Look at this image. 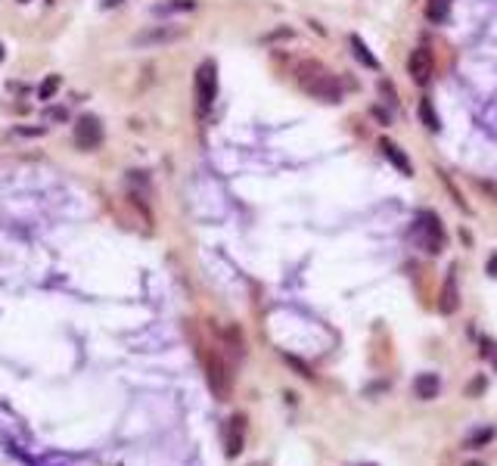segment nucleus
I'll use <instances>...</instances> for the list:
<instances>
[{
    "label": "nucleus",
    "instance_id": "nucleus-9",
    "mask_svg": "<svg viewBox=\"0 0 497 466\" xmlns=\"http://www.w3.org/2000/svg\"><path fill=\"white\" fill-rule=\"evenodd\" d=\"M184 31L181 29H149V31H140V35L134 38L137 47H152V44H168V41H177Z\"/></svg>",
    "mask_w": 497,
    "mask_h": 466
},
{
    "label": "nucleus",
    "instance_id": "nucleus-14",
    "mask_svg": "<svg viewBox=\"0 0 497 466\" xmlns=\"http://www.w3.org/2000/svg\"><path fill=\"white\" fill-rule=\"evenodd\" d=\"M420 118H423V124H426L429 131H439L441 128L439 115H435V109H432V99H420Z\"/></svg>",
    "mask_w": 497,
    "mask_h": 466
},
{
    "label": "nucleus",
    "instance_id": "nucleus-16",
    "mask_svg": "<svg viewBox=\"0 0 497 466\" xmlns=\"http://www.w3.org/2000/svg\"><path fill=\"white\" fill-rule=\"evenodd\" d=\"M491 435H494V429H482V432H475L473 444H485V442H491Z\"/></svg>",
    "mask_w": 497,
    "mask_h": 466
},
{
    "label": "nucleus",
    "instance_id": "nucleus-23",
    "mask_svg": "<svg viewBox=\"0 0 497 466\" xmlns=\"http://www.w3.org/2000/svg\"><path fill=\"white\" fill-rule=\"evenodd\" d=\"M367 466H373V463H367Z\"/></svg>",
    "mask_w": 497,
    "mask_h": 466
},
{
    "label": "nucleus",
    "instance_id": "nucleus-2",
    "mask_svg": "<svg viewBox=\"0 0 497 466\" xmlns=\"http://www.w3.org/2000/svg\"><path fill=\"white\" fill-rule=\"evenodd\" d=\"M410 236H414V243L420 246L423 252H429V255H439L441 249H445V230H441V221L435 211H420L414 221V227H410Z\"/></svg>",
    "mask_w": 497,
    "mask_h": 466
},
{
    "label": "nucleus",
    "instance_id": "nucleus-18",
    "mask_svg": "<svg viewBox=\"0 0 497 466\" xmlns=\"http://www.w3.org/2000/svg\"><path fill=\"white\" fill-rule=\"evenodd\" d=\"M485 355H494V367H497V345L494 342H485Z\"/></svg>",
    "mask_w": 497,
    "mask_h": 466
},
{
    "label": "nucleus",
    "instance_id": "nucleus-8",
    "mask_svg": "<svg viewBox=\"0 0 497 466\" xmlns=\"http://www.w3.org/2000/svg\"><path fill=\"white\" fill-rule=\"evenodd\" d=\"M414 392H416L420 401H432V398H439V392H441L439 373H420V376L414 379Z\"/></svg>",
    "mask_w": 497,
    "mask_h": 466
},
{
    "label": "nucleus",
    "instance_id": "nucleus-22",
    "mask_svg": "<svg viewBox=\"0 0 497 466\" xmlns=\"http://www.w3.org/2000/svg\"><path fill=\"white\" fill-rule=\"evenodd\" d=\"M19 3H28V0H19Z\"/></svg>",
    "mask_w": 497,
    "mask_h": 466
},
{
    "label": "nucleus",
    "instance_id": "nucleus-4",
    "mask_svg": "<svg viewBox=\"0 0 497 466\" xmlns=\"http://www.w3.org/2000/svg\"><path fill=\"white\" fill-rule=\"evenodd\" d=\"M215 97H218V65L211 63V59H205V63L196 69V109H199V115H205V112L211 109Z\"/></svg>",
    "mask_w": 497,
    "mask_h": 466
},
{
    "label": "nucleus",
    "instance_id": "nucleus-13",
    "mask_svg": "<svg viewBox=\"0 0 497 466\" xmlns=\"http://www.w3.org/2000/svg\"><path fill=\"white\" fill-rule=\"evenodd\" d=\"M450 3H454V0H429L426 16L432 19V22H445V19L450 16Z\"/></svg>",
    "mask_w": 497,
    "mask_h": 466
},
{
    "label": "nucleus",
    "instance_id": "nucleus-17",
    "mask_svg": "<svg viewBox=\"0 0 497 466\" xmlns=\"http://www.w3.org/2000/svg\"><path fill=\"white\" fill-rule=\"evenodd\" d=\"M488 274H491V277H497V255H491V258H488Z\"/></svg>",
    "mask_w": 497,
    "mask_h": 466
},
{
    "label": "nucleus",
    "instance_id": "nucleus-5",
    "mask_svg": "<svg viewBox=\"0 0 497 466\" xmlns=\"http://www.w3.org/2000/svg\"><path fill=\"white\" fill-rule=\"evenodd\" d=\"M75 143L81 146V150H97L99 143H103V124H99L97 115H81L75 124Z\"/></svg>",
    "mask_w": 497,
    "mask_h": 466
},
{
    "label": "nucleus",
    "instance_id": "nucleus-6",
    "mask_svg": "<svg viewBox=\"0 0 497 466\" xmlns=\"http://www.w3.org/2000/svg\"><path fill=\"white\" fill-rule=\"evenodd\" d=\"M407 72H410V78H414V84L426 88L429 78H432V53H429L426 47H416L407 59Z\"/></svg>",
    "mask_w": 497,
    "mask_h": 466
},
{
    "label": "nucleus",
    "instance_id": "nucleus-3",
    "mask_svg": "<svg viewBox=\"0 0 497 466\" xmlns=\"http://www.w3.org/2000/svg\"><path fill=\"white\" fill-rule=\"evenodd\" d=\"M199 357H202V367H205V379H209V385H211V392H215V398H227L230 395V370H227V364H224V357L221 355H215L211 348H199Z\"/></svg>",
    "mask_w": 497,
    "mask_h": 466
},
{
    "label": "nucleus",
    "instance_id": "nucleus-11",
    "mask_svg": "<svg viewBox=\"0 0 497 466\" xmlns=\"http://www.w3.org/2000/svg\"><path fill=\"white\" fill-rule=\"evenodd\" d=\"M227 457H236L243 451V417H234L227 426Z\"/></svg>",
    "mask_w": 497,
    "mask_h": 466
},
{
    "label": "nucleus",
    "instance_id": "nucleus-10",
    "mask_svg": "<svg viewBox=\"0 0 497 466\" xmlns=\"http://www.w3.org/2000/svg\"><path fill=\"white\" fill-rule=\"evenodd\" d=\"M457 305H460V292H457V277H454V268H450V274L445 280V289H441V296H439V311L441 314H454Z\"/></svg>",
    "mask_w": 497,
    "mask_h": 466
},
{
    "label": "nucleus",
    "instance_id": "nucleus-15",
    "mask_svg": "<svg viewBox=\"0 0 497 466\" xmlns=\"http://www.w3.org/2000/svg\"><path fill=\"white\" fill-rule=\"evenodd\" d=\"M59 84H63V81H59V78H56V75H47V78H44V84H41V90H38V93H41V99H50V97H53V93H56V90H59Z\"/></svg>",
    "mask_w": 497,
    "mask_h": 466
},
{
    "label": "nucleus",
    "instance_id": "nucleus-20",
    "mask_svg": "<svg viewBox=\"0 0 497 466\" xmlns=\"http://www.w3.org/2000/svg\"><path fill=\"white\" fill-rule=\"evenodd\" d=\"M3 53H6V50H3V44H0V63H3Z\"/></svg>",
    "mask_w": 497,
    "mask_h": 466
},
{
    "label": "nucleus",
    "instance_id": "nucleus-7",
    "mask_svg": "<svg viewBox=\"0 0 497 466\" xmlns=\"http://www.w3.org/2000/svg\"><path fill=\"white\" fill-rule=\"evenodd\" d=\"M380 150H382V156H386L389 162H392L395 168L401 171V175H407V177L414 175V165H410L407 152H404V150H401V146H398V143H392V140H386V137H382V140H380Z\"/></svg>",
    "mask_w": 497,
    "mask_h": 466
},
{
    "label": "nucleus",
    "instance_id": "nucleus-12",
    "mask_svg": "<svg viewBox=\"0 0 497 466\" xmlns=\"http://www.w3.org/2000/svg\"><path fill=\"white\" fill-rule=\"evenodd\" d=\"M351 50H355L357 63H364V65H367V69H373V72L380 69V59H376L373 53H370V47L364 44V41H361V38H357V35H351Z\"/></svg>",
    "mask_w": 497,
    "mask_h": 466
},
{
    "label": "nucleus",
    "instance_id": "nucleus-21",
    "mask_svg": "<svg viewBox=\"0 0 497 466\" xmlns=\"http://www.w3.org/2000/svg\"><path fill=\"white\" fill-rule=\"evenodd\" d=\"M466 466H482V463H475V460H473V463H466Z\"/></svg>",
    "mask_w": 497,
    "mask_h": 466
},
{
    "label": "nucleus",
    "instance_id": "nucleus-19",
    "mask_svg": "<svg viewBox=\"0 0 497 466\" xmlns=\"http://www.w3.org/2000/svg\"><path fill=\"white\" fill-rule=\"evenodd\" d=\"M118 3H124V0H103L106 10H112V6H118Z\"/></svg>",
    "mask_w": 497,
    "mask_h": 466
},
{
    "label": "nucleus",
    "instance_id": "nucleus-1",
    "mask_svg": "<svg viewBox=\"0 0 497 466\" xmlns=\"http://www.w3.org/2000/svg\"><path fill=\"white\" fill-rule=\"evenodd\" d=\"M298 84H302L304 93H311L314 99H323V103H339L342 99L339 81H336V78L317 63H302L298 65Z\"/></svg>",
    "mask_w": 497,
    "mask_h": 466
}]
</instances>
